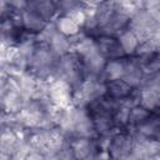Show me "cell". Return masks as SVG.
Listing matches in <instances>:
<instances>
[{
    "instance_id": "18",
    "label": "cell",
    "mask_w": 160,
    "mask_h": 160,
    "mask_svg": "<svg viewBox=\"0 0 160 160\" xmlns=\"http://www.w3.org/2000/svg\"><path fill=\"white\" fill-rule=\"evenodd\" d=\"M4 1L14 10H22L28 4V0H4Z\"/></svg>"
},
{
    "instance_id": "5",
    "label": "cell",
    "mask_w": 160,
    "mask_h": 160,
    "mask_svg": "<svg viewBox=\"0 0 160 160\" xmlns=\"http://www.w3.org/2000/svg\"><path fill=\"white\" fill-rule=\"evenodd\" d=\"M106 94V81L101 76H86L74 90L72 104L88 106L90 102Z\"/></svg>"
},
{
    "instance_id": "13",
    "label": "cell",
    "mask_w": 160,
    "mask_h": 160,
    "mask_svg": "<svg viewBox=\"0 0 160 160\" xmlns=\"http://www.w3.org/2000/svg\"><path fill=\"white\" fill-rule=\"evenodd\" d=\"M124 64H125V58L120 59H114V60H108L102 71V79L105 81L115 80V79H121L122 72H124Z\"/></svg>"
},
{
    "instance_id": "4",
    "label": "cell",
    "mask_w": 160,
    "mask_h": 160,
    "mask_svg": "<svg viewBox=\"0 0 160 160\" xmlns=\"http://www.w3.org/2000/svg\"><path fill=\"white\" fill-rule=\"evenodd\" d=\"M160 24L154 15L145 8H134L130 14L129 29L140 39V41L150 40L154 32L159 29Z\"/></svg>"
},
{
    "instance_id": "6",
    "label": "cell",
    "mask_w": 160,
    "mask_h": 160,
    "mask_svg": "<svg viewBox=\"0 0 160 160\" xmlns=\"http://www.w3.org/2000/svg\"><path fill=\"white\" fill-rule=\"evenodd\" d=\"M135 142L136 139L131 129H118L111 134L106 150L112 159H130Z\"/></svg>"
},
{
    "instance_id": "15",
    "label": "cell",
    "mask_w": 160,
    "mask_h": 160,
    "mask_svg": "<svg viewBox=\"0 0 160 160\" xmlns=\"http://www.w3.org/2000/svg\"><path fill=\"white\" fill-rule=\"evenodd\" d=\"M54 21H55V25L59 29V31L65 34L66 36L72 38L81 31V26L68 15H58V18Z\"/></svg>"
},
{
    "instance_id": "3",
    "label": "cell",
    "mask_w": 160,
    "mask_h": 160,
    "mask_svg": "<svg viewBox=\"0 0 160 160\" xmlns=\"http://www.w3.org/2000/svg\"><path fill=\"white\" fill-rule=\"evenodd\" d=\"M52 79H60L66 81L72 86L74 90L82 82L85 75L82 71L80 58L74 50L58 58Z\"/></svg>"
},
{
    "instance_id": "11",
    "label": "cell",
    "mask_w": 160,
    "mask_h": 160,
    "mask_svg": "<svg viewBox=\"0 0 160 160\" xmlns=\"http://www.w3.org/2000/svg\"><path fill=\"white\" fill-rule=\"evenodd\" d=\"M135 90L136 89H134L131 85H129L122 79H115V80L106 81V95L120 102L128 101Z\"/></svg>"
},
{
    "instance_id": "12",
    "label": "cell",
    "mask_w": 160,
    "mask_h": 160,
    "mask_svg": "<svg viewBox=\"0 0 160 160\" xmlns=\"http://www.w3.org/2000/svg\"><path fill=\"white\" fill-rule=\"evenodd\" d=\"M20 14H21L22 26L30 34H34V35L40 34L49 24L48 21H45L44 19H41L40 16H38L36 14H34L32 11H30L28 9H22Z\"/></svg>"
},
{
    "instance_id": "2",
    "label": "cell",
    "mask_w": 160,
    "mask_h": 160,
    "mask_svg": "<svg viewBox=\"0 0 160 160\" xmlns=\"http://www.w3.org/2000/svg\"><path fill=\"white\" fill-rule=\"evenodd\" d=\"M58 55L45 42L38 41L29 61L28 71L40 80H51L54 76Z\"/></svg>"
},
{
    "instance_id": "9",
    "label": "cell",
    "mask_w": 160,
    "mask_h": 160,
    "mask_svg": "<svg viewBox=\"0 0 160 160\" xmlns=\"http://www.w3.org/2000/svg\"><path fill=\"white\" fill-rule=\"evenodd\" d=\"M144 75H145L144 66L134 56H125L124 72H122L121 79L125 80L134 89H139V86L141 85V81L144 79Z\"/></svg>"
},
{
    "instance_id": "17",
    "label": "cell",
    "mask_w": 160,
    "mask_h": 160,
    "mask_svg": "<svg viewBox=\"0 0 160 160\" xmlns=\"http://www.w3.org/2000/svg\"><path fill=\"white\" fill-rule=\"evenodd\" d=\"M59 15H70L74 11L86 8L81 0H54Z\"/></svg>"
},
{
    "instance_id": "16",
    "label": "cell",
    "mask_w": 160,
    "mask_h": 160,
    "mask_svg": "<svg viewBox=\"0 0 160 160\" xmlns=\"http://www.w3.org/2000/svg\"><path fill=\"white\" fill-rule=\"evenodd\" d=\"M151 114V110L146 109L145 106L136 104L132 105L130 108V114H129V124H128V129H135L136 126H139L141 122H144L149 115Z\"/></svg>"
},
{
    "instance_id": "10",
    "label": "cell",
    "mask_w": 160,
    "mask_h": 160,
    "mask_svg": "<svg viewBox=\"0 0 160 160\" xmlns=\"http://www.w3.org/2000/svg\"><path fill=\"white\" fill-rule=\"evenodd\" d=\"M25 9L32 11L48 22L54 21L59 15L54 0H28Z\"/></svg>"
},
{
    "instance_id": "7",
    "label": "cell",
    "mask_w": 160,
    "mask_h": 160,
    "mask_svg": "<svg viewBox=\"0 0 160 160\" xmlns=\"http://www.w3.org/2000/svg\"><path fill=\"white\" fill-rule=\"evenodd\" d=\"M48 96L58 108H66L72 105L74 89L70 84L60 79L49 80Z\"/></svg>"
},
{
    "instance_id": "8",
    "label": "cell",
    "mask_w": 160,
    "mask_h": 160,
    "mask_svg": "<svg viewBox=\"0 0 160 160\" xmlns=\"http://www.w3.org/2000/svg\"><path fill=\"white\" fill-rule=\"evenodd\" d=\"M94 39H95V44H96L99 52L102 55V58L106 61L126 56L118 36L98 35V36H94Z\"/></svg>"
},
{
    "instance_id": "1",
    "label": "cell",
    "mask_w": 160,
    "mask_h": 160,
    "mask_svg": "<svg viewBox=\"0 0 160 160\" xmlns=\"http://www.w3.org/2000/svg\"><path fill=\"white\" fill-rule=\"evenodd\" d=\"M120 101H116L108 96L106 94L95 101L90 102L86 108L91 116L95 131L99 135H109L112 134L116 129L114 115L119 106Z\"/></svg>"
},
{
    "instance_id": "14",
    "label": "cell",
    "mask_w": 160,
    "mask_h": 160,
    "mask_svg": "<svg viewBox=\"0 0 160 160\" xmlns=\"http://www.w3.org/2000/svg\"><path fill=\"white\" fill-rule=\"evenodd\" d=\"M118 38H119V41H120V44H121V46H122L126 56L134 55L138 51V49H139V46L141 44L140 39L129 28L126 30H124Z\"/></svg>"
},
{
    "instance_id": "19",
    "label": "cell",
    "mask_w": 160,
    "mask_h": 160,
    "mask_svg": "<svg viewBox=\"0 0 160 160\" xmlns=\"http://www.w3.org/2000/svg\"><path fill=\"white\" fill-rule=\"evenodd\" d=\"M82 4L88 8V9H94L96 6H99L100 4H102L105 0H81Z\"/></svg>"
}]
</instances>
